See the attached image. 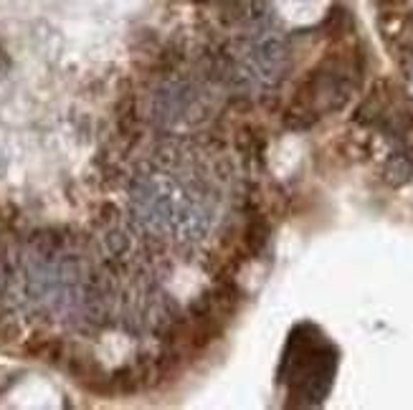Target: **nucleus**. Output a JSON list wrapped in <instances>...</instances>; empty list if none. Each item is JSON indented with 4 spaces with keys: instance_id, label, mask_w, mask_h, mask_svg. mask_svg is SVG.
<instances>
[{
    "instance_id": "obj_2",
    "label": "nucleus",
    "mask_w": 413,
    "mask_h": 410,
    "mask_svg": "<svg viewBox=\"0 0 413 410\" xmlns=\"http://www.w3.org/2000/svg\"><path fill=\"white\" fill-rule=\"evenodd\" d=\"M385 3H388V0H385Z\"/></svg>"
},
{
    "instance_id": "obj_1",
    "label": "nucleus",
    "mask_w": 413,
    "mask_h": 410,
    "mask_svg": "<svg viewBox=\"0 0 413 410\" xmlns=\"http://www.w3.org/2000/svg\"><path fill=\"white\" fill-rule=\"evenodd\" d=\"M23 352L31 355L33 360H43V362H61L64 357V345L53 337H43V335H36L26 342Z\"/></svg>"
}]
</instances>
